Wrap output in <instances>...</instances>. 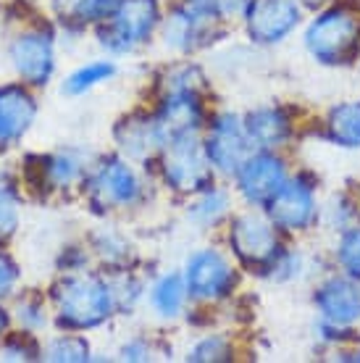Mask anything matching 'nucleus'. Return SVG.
<instances>
[{
	"label": "nucleus",
	"instance_id": "12",
	"mask_svg": "<svg viewBox=\"0 0 360 363\" xmlns=\"http://www.w3.org/2000/svg\"><path fill=\"white\" fill-rule=\"evenodd\" d=\"M11 61H13V69L18 72V77L27 84H35V87L45 84L53 77L55 69V53L50 35L40 32V29L18 35L13 40V45H11Z\"/></svg>",
	"mask_w": 360,
	"mask_h": 363
},
{
	"label": "nucleus",
	"instance_id": "33",
	"mask_svg": "<svg viewBox=\"0 0 360 363\" xmlns=\"http://www.w3.org/2000/svg\"><path fill=\"white\" fill-rule=\"evenodd\" d=\"M121 358H126V361H145V358H150V347H147L145 340H132V342L124 345Z\"/></svg>",
	"mask_w": 360,
	"mask_h": 363
},
{
	"label": "nucleus",
	"instance_id": "21",
	"mask_svg": "<svg viewBox=\"0 0 360 363\" xmlns=\"http://www.w3.org/2000/svg\"><path fill=\"white\" fill-rule=\"evenodd\" d=\"M113 72H116V66L108 64V61H95V64L81 66L63 82V92L66 95H81V92L98 87L100 82H108Z\"/></svg>",
	"mask_w": 360,
	"mask_h": 363
},
{
	"label": "nucleus",
	"instance_id": "35",
	"mask_svg": "<svg viewBox=\"0 0 360 363\" xmlns=\"http://www.w3.org/2000/svg\"><path fill=\"white\" fill-rule=\"evenodd\" d=\"M303 3H308V6H321V3H326V0H303Z\"/></svg>",
	"mask_w": 360,
	"mask_h": 363
},
{
	"label": "nucleus",
	"instance_id": "27",
	"mask_svg": "<svg viewBox=\"0 0 360 363\" xmlns=\"http://www.w3.org/2000/svg\"><path fill=\"white\" fill-rule=\"evenodd\" d=\"M184 6H189L192 11H198L208 18H224L242 11L247 3L244 0H187Z\"/></svg>",
	"mask_w": 360,
	"mask_h": 363
},
{
	"label": "nucleus",
	"instance_id": "13",
	"mask_svg": "<svg viewBox=\"0 0 360 363\" xmlns=\"http://www.w3.org/2000/svg\"><path fill=\"white\" fill-rule=\"evenodd\" d=\"M315 308L321 321L334 327H350L360 318V284L350 274L329 277L315 290Z\"/></svg>",
	"mask_w": 360,
	"mask_h": 363
},
{
	"label": "nucleus",
	"instance_id": "30",
	"mask_svg": "<svg viewBox=\"0 0 360 363\" xmlns=\"http://www.w3.org/2000/svg\"><path fill=\"white\" fill-rule=\"evenodd\" d=\"M18 321L24 324V329H40L45 324V308L37 300H24L18 306Z\"/></svg>",
	"mask_w": 360,
	"mask_h": 363
},
{
	"label": "nucleus",
	"instance_id": "6",
	"mask_svg": "<svg viewBox=\"0 0 360 363\" xmlns=\"http://www.w3.org/2000/svg\"><path fill=\"white\" fill-rule=\"evenodd\" d=\"M300 0H250L244 6L247 35L258 45H276L300 24Z\"/></svg>",
	"mask_w": 360,
	"mask_h": 363
},
{
	"label": "nucleus",
	"instance_id": "19",
	"mask_svg": "<svg viewBox=\"0 0 360 363\" xmlns=\"http://www.w3.org/2000/svg\"><path fill=\"white\" fill-rule=\"evenodd\" d=\"M329 140L339 147H360V100H347L334 106L326 118Z\"/></svg>",
	"mask_w": 360,
	"mask_h": 363
},
{
	"label": "nucleus",
	"instance_id": "25",
	"mask_svg": "<svg viewBox=\"0 0 360 363\" xmlns=\"http://www.w3.org/2000/svg\"><path fill=\"white\" fill-rule=\"evenodd\" d=\"M337 264L344 274L360 279V227L344 229L337 245Z\"/></svg>",
	"mask_w": 360,
	"mask_h": 363
},
{
	"label": "nucleus",
	"instance_id": "18",
	"mask_svg": "<svg viewBox=\"0 0 360 363\" xmlns=\"http://www.w3.org/2000/svg\"><path fill=\"white\" fill-rule=\"evenodd\" d=\"M244 129H247L252 147L271 150V147H279L287 143L292 124H289V116L281 108L263 106V108L252 111L250 116L244 118Z\"/></svg>",
	"mask_w": 360,
	"mask_h": 363
},
{
	"label": "nucleus",
	"instance_id": "24",
	"mask_svg": "<svg viewBox=\"0 0 360 363\" xmlns=\"http://www.w3.org/2000/svg\"><path fill=\"white\" fill-rule=\"evenodd\" d=\"M47 361H87L90 358V345L84 337L77 335H63L55 337L45 350Z\"/></svg>",
	"mask_w": 360,
	"mask_h": 363
},
{
	"label": "nucleus",
	"instance_id": "10",
	"mask_svg": "<svg viewBox=\"0 0 360 363\" xmlns=\"http://www.w3.org/2000/svg\"><path fill=\"white\" fill-rule=\"evenodd\" d=\"M269 216L276 229H287V232H303L313 227V221L318 218L313 184H308L305 179H287L284 187L271 198Z\"/></svg>",
	"mask_w": 360,
	"mask_h": 363
},
{
	"label": "nucleus",
	"instance_id": "14",
	"mask_svg": "<svg viewBox=\"0 0 360 363\" xmlns=\"http://www.w3.org/2000/svg\"><path fill=\"white\" fill-rule=\"evenodd\" d=\"M37 106L21 84L0 87V145L13 143L24 135L35 121Z\"/></svg>",
	"mask_w": 360,
	"mask_h": 363
},
{
	"label": "nucleus",
	"instance_id": "15",
	"mask_svg": "<svg viewBox=\"0 0 360 363\" xmlns=\"http://www.w3.org/2000/svg\"><path fill=\"white\" fill-rule=\"evenodd\" d=\"M161 127L166 135H187V132H198L200 121H203V106H200L198 92L192 87H174L169 90L166 100L158 113Z\"/></svg>",
	"mask_w": 360,
	"mask_h": 363
},
{
	"label": "nucleus",
	"instance_id": "23",
	"mask_svg": "<svg viewBox=\"0 0 360 363\" xmlns=\"http://www.w3.org/2000/svg\"><path fill=\"white\" fill-rule=\"evenodd\" d=\"M79 174H81V164L72 153H58V155H50V158H43V177H47V182L55 184V187L72 184Z\"/></svg>",
	"mask_w": 360,
	"mask_h": 363
},
{
	"label": "nucleus",
	"instance_id": "3",
	"mask_svg": "<svg viewBox=\"0 0 360 363\" xmlns=\"http://www.w3.org/2000/svg\"><path fill=\"white\" fill-rule=\"evenodd\" d=\"M163 155V177L179 192H203L210 187V169L206 147L198 143L195 132L174 135L166 143Z\"/></svg>",
	"mask_w": 360,
	"mask_h": 363
},
{
	"label": "nucleus",
	"instance_id": "20",
	"mask_svg": "<svg viewBox=\"0 0 360 363\" xmlns=\"http://www.w3.org/2000/svg\"><path fill=\"white\" fill-rule=\"evenodd\" d=\"M187 281L179 274H166L163 279H158V284L153 287V308L161 313V316L171 318L179 316V311L184 308V300H187Z\"/></svg>",
	"mask_w": 360,
	"mask_h": 363
},
{
	"label": "nucleus",
	"instance_id": "31",
	"mask_svg": "<svg viewBox=\"0 0 360 363\" xmlns=\"http://www.w3.org/2000/svg\"><path fill=\"white\" fill-rule=\"evenodd\" d=\"M16 342L18 340L13 337V340H9V345L3 347V358L6 361H32V358H37V347L29 337L24 345H16Z\"/></svg>",
	"mask_w": 360,
	"mask_h": 363
},
{
	"label": "nucleus",
	"instance_id": "11",
	"mask_svg": "<svg viewBox=\"0 0 360 363\" xmlns=\"http://www.w3.org/2000/svg\"><path fill=\"white\" fill-rule=\"evenodd\" d=\"M90 203L98 211H113L132 206L140 198V179L124 161H106L90 177Z\"/></svg>",
	"mask_w": 360,
	"mask_h": 363
},
{
	"label": "nucleus",
	"instance_id": "5",
	"mask_svg": "<svg viewBox=\"0 0 360 363\" xmlns=\"http://www.w3.org/2000/svg\"><path fill=\"white\" fill-rule=\"evenodd\" d=\"M232 250L242 264L252 269H269V264L279 255V237H276V224L271 216L261 213H242L235 218L232 232H229Z\"/></svg>",
	"mask_w": 360,
	"mask_h": 363
},
{
	"label": "nucleus",
	"instance_id": "17",
	"mask_svg": "<svg viewBox=\"0 0 360 363\" xmlns=\"http://www.w3.org/2000/svg\"><path fill=\"white\" fill-rule=\"evenodd\" d=\"M116 140H118V147L129 158H147V155H153L166 143V129L161 127L158 118L153 121V118L137 116L124 121L116 129Z\"/></svg>",
	"mask_w": 360,
	"mask_h": 363
},
{
	"label": "nucleus",
	"instance_id": "8",
	"mask_svg": "<svg viewBox=\"0 0 360 363\" xmlns=\"http://www.w3.org/2000/svg\"><path fill=\"white\" fill-rule=\"evenodd\" d=\"M187 292L195 300H221L235 290V269L218 250H198L184 269Z\"/></svg>",
	"mask_w": 360,
	"mask_h": 363
},
{
	"label": "nucleus",
	"instance_id": "9",
	"mask_svg": "<svg viewBox=\"0 0 360 363\" xmlns=\"http://www.w3.org/2000/svg\"><path fill=\"white\" fill-rule=\"evenodd\" d=\"M284 182H287L284 161L276 158L274 153H269V150L250 153L247 161L237 172L240 192L252 206H269L271 198L284 187Z\"/></svg>",
	"mask_w": 360,
	"mask_h": 363
},
{
	"label": "nucleus",
	"instance_id": "7",
	"mask_svg": "<svg viewBox=\"0 0 360 363\" xmlns=\"http://www.w3.org/2000/svg\"><path fill=\"white\" fill-rule=\"evenodd\" d=\"M203 147H206L208 164L216 172L237 174L240 166L247 161L252 143L247 137L244 121H240L235 113H221L210 124V132H208V140Z\"/></svg>",
	"mask_w": 360,
	"mask_h": 363
},
{
	"label": "nucleus",
	"instance_id": "32",
	"mask_svg": "<svg viewBox=\"0 0 360 363\" xmlns=\"http://www.w3.org/2000/svg\"><path fill=\"white\" fill-rule=\"evenodd\" d=\"M18 279V269L6 253H0V298H6Z\"/></svg>",
	"mask_w": 360,
	"mask_h": 363
},
{
	"label": "nucleus",
	"instance_id": "34",
	"mask_svg": "<svg viewBox=\"0 0 360 363\" xmlns=\"http://www.w3.org/2000/svg\"><path fill=\"white\" fill-rule=\"evenodd\" d=\"M3 332H6V313L0 311V337H3Z\"/></svg>",
	"mask_w": 360,
	"mask_h": 363
},
{
	"label": "nucleus",
	"instance_id": "16",
	"mask_svg": "<svg viewBox=\"0 0 360 363\" xmlns=\"http://www.w3.org/2000/svg\"><path fill=\"white\" fill-rule=\"evenodd\" d=\"M216 21V18H208L198 11H192L189 6H181L166 18L163 24V40L166 45L174 48V50H181V53H189L200 48L208 40L206 24Z\"/></svg>",
	"mask_w": 360,
	"mask_h": 363
},
{
	"label": "nucleus",
	"instance_id": "28",
	"mask_svg": "<svg viewBox=\"0 0 360 363\" xmlns=\"http://www.w3.org/2000/svg\"><path fill=\"white\" fill-rule=\"evenodd\" d=\"M18 227V200L11 187H0V237L13 235Z\"/></svg>",
	"mask_w": 360,
	"mask_h": 363
},
{
	"label": "nucleus",
	"instance_id": "29",
	"mask_svg": "<svg viewBox=\"0 0 360 363\" xmlns=\"http://www.w3.org/2000/svg\"><path fill=\"white\" fill-rule=\"evenodd\" d=\"M229 358V342L224 337H208L189 350V361H226Z\"/></svg>",
	"mask_w": 360,
	"mask_h": 363
},
{
	"label": "nucleus",
	"instance_id": "22",
	"mask_svg": "<svg viewBox=\"0 0 360 363\" xmlns=\"http://www.w3.org/2000/svg\"><path fill=\"white\" fill-rule=\"evenodd\" d=\"M226 208H229V195H226L224 190H216V187L210 184L208 190L200 192L198 203H192L189 218L203 224V227H208V224H216L218 218L226 213Z\"/></svg>",
	"mask_w": 360,
	"mask_h": 363
},
{
	"label": "nucleus",
	"instance_id": "1",
	"mask_svg": "<svg viewBox=\"0 0 360 363\" xmlns=\"http://www.w3.org/2000/svg\"><path fill=\"white\" fill-rule=\"evenodd\" d=\"M113 287L95 277H69L55 287L58 321L69 329H92L113 311Z\"/></svg>",
	"mask_w": 360,
	"mask_h": 363
},
{
	"label": "nucleus",
	"instance_id": "2",
	"mask_svg": "<svg viewBox=\"0 0 360 363\" xmlns=\"http://www.w3.org/2000/svg\"><path fill=\"white\" fill-rule=\"evenodd\" d=\"M360 45V18L350 9H329L313 18L305 32V48L318 64H347Z\"/></svg>",
	"mask_w": 360,
	"mask_h": 363
},
{
	"label": "nucleus",
	"instance_id": "4",
	"mask_svg": "<svg viewBox=\"0 0 360 363\" xmlns=\"http://www.w3.org/2000/svg\"><path fill=\"white\" fill-rule=\"evenodd\" d=\"M158 24L155 0H121L116 13L108 18V27L100 29V43L111 53H129L153 35Z\"/></svg>",
	"mask_w": 360,
	"mask_h": 363
},
{
	"label": "nucleus",
	"instance_id": "26",
	"mask_svg": "<svg viewBox=\"0 0 360 363\" xmlns=\"http://www.w3.org/2000/svg\"><path fill=\"white\" fill-rule=\"evenodd\" d=\"M118 3L121 0H77L74 3V16L79 18V21L100 24V21H108L116 13Z\"/></svg>",
	"mask_w": 360,
	"mask_h": 363
}]
</instances>
